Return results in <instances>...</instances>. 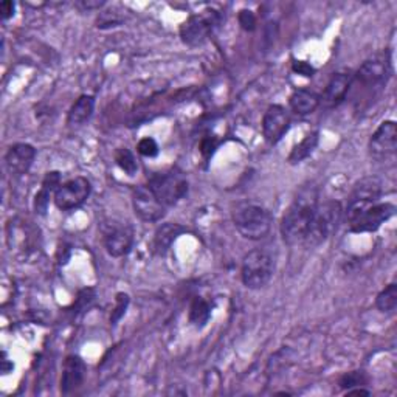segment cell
<instances>
[{
  "mask_svg": "<svg viewBox=\"0 0 397 397\" xmlns=\"http://www.w3.org/2000/svg\"><path fill=\"white\" fill-rule=\"evenodd\" d=\"M320 204V194L317 187H304L293 199L290 207L285 210L281 219V236L283 241L289 246H298L306 239L309 225L315 210Z\"/></svg>",
  "mask_w": 397,
  "mask_h": 397,
  "instance_id": "6da1fadb",
  "label": "cell"
},
{
  "mask_svg": "<svg viewBox=\"0 0 397 397\" xmlns=\"http://www.w3.org/2000/svg\"><path fill=\"white\" fill-rule=\"evenodd\" d=\"M344 214V210L340 202L327 200L325 204H318L312 221L309 225V230L304 239V246L308 247H318L326 242L331 236L337 232L342 219Z\"/></svg>",
  "mask_w": 397,
  "mask_h": 397,
  "instance_id": "7a4b0ae2",
  "label": "cell"
},
{
  "mask_svg": "<svg viewBox=\"0 0 397 397\" xmlns=\"http://www.w3.org/2000/svg\"><path fill=\"white\" fill-rule=\"evenodd\" d=\"M233 224L242 238L261 241L272 230V216L264 207L241 204L233 211Z\"/></svg>",
  "mask_w": 397,
  "mask_h": 397,
  "instance_id": "3957f363",
  "label": "cell"
},
{
  "mask_svg": "<svg viewBox=\"0 0 397 397\" xmlns=\"http://www.w3.org/2000/svg\"><path fill=\"white\" fill-rule=\"evenodd\" d=\"M275 258L264 249L251 250L244 256L241 280L242 284L251 290H259L266 287L275 275Z\"/></svg>",
  "mask_w": 397,
  "mask_h": 397,
  "instance_id": "277c9868",
  "label": "cell"
},
{
  "mask_svg": "<svg viewBox=\"0 0 397 397\" xmlns=\"http://www.w3.org/2000/svg\"><path fill=\"white\" fill-rule=\"evenodd\" d=\"M148 188L156 194L165 207L175 205L177 202L187 196L190 190L187 177L177 170L154 174L148 180Z\"/></svg>",
  "mask_w": 397,
  "mask_h": 397,
  "instance_id": "5b68a950",
  "label": "cell"
},
{
  "mask_svg": "<svg viewBox=\"0 0 397 397\" xmlns=\"http://www.w3.org/2000/svg\"><path fill=\"white\" fill-rule=\"evenodd\" d=\"M382 194H384V183L379 177L371 175L359 180L351 192V196L348 199V205H346L344 210L346 221L348 222L352 221V219L359 216L361 211H365L369 207L379 204Z\"/></svg>",
  "mask_w": 397,
  "mask_h": 397,
  "instance_id": "8992f818",
  "label": "cell"
},
{
  "mask_svg": "<svg viewBox=\"0 0 397 397\" xmlns=\"http://www.w3.org/2000/svg\"><path fill=\"white\" fill-rule=\"evenodd\" d=\"M221 23V14L219 11L205 10L197 14H192L180 25V38L183 44L190 47L202 45L210 38L211 33Z\"/></svg>",
  "mask_w": 397,
  "mask_h": 397,
  "instance_id": "52a82bcc",
  "label": "cell"
},
{
  "mask_svg": "<svg viewBox=\"0 0 397 397\" xmlns=\"http://www.w3.org/2000/svg\"><path fill=\"white\" fill-rule=\"evenodd\" d=\"M103 232V242L106 251L112 258H123L129 255L134 246V230L123 222L109 221L101 227Z\"/></svg>",
  "mask_w": 397,
  "mask_h": 397,
  "instance_id": "ba28073f",
  "label": "cell"
},
{
  "mask_svg": "<svg viewBox=\"0 0 397 397\" xmlns=\"http://www.w3.org/2000/svg\"><path fill=\"white\" fill-rule=\"evenodd\" d=\"M92 185L86 177L78 175L64 182L55 192V205L61 211H72L84 205L90 196Z\"/></svg>",
  "mask_w": 397,
  "mask_h": 397,
  "instance_id": "9c48e42d",
  "label": "cell"
},
{
  "mask_svg": "<svg viewBox=\"0 0 397 397\" xmlns=\"http://www.w3.org/2000/svg\"><path fill=\"white\" fill-rule=\"evenodd\" d=\"M391 76V59L386 53H376L360 65L356 80L365 87H380Z\"/></svg>",
  "mask_w": 397,
  "mask_h": 397,
  "instance_id": "30bf717a",
  "label": "cell"
},
{
  "mask_svg": "<svg viewBox=\"0 0 397 397\" xmlns=\"http://www.w3.org/2000/svg\"><path fill=\"white\" fill-rule=\"evenodd\" d=\"M396 213V207L388 202H379V204L369 207L368 210L361 211L359 216H356L349 221V230L352 233H373L377 232L380 227Z\"/></svg>",
  "mask_w": 397,
  "mask_h": 397,
  "instance_id": "8fae6325",
  "label": "cell"
},
{
  "mask_svg": "<svg viewBox=\"0 0 397 397\" xmlns=\"http://www.w3.org/2000/svg\"><path fill=\"white\" fill-rule=\"evenodd\" d=\"M397 149V128L396 123L388 120L380 123L376 132L369 138V156L376 162H388Z\"/></svg>",
  "mask_w": 397,
  "mask_h": 397,
  "instance_id": "7c38bea8",
  "label": "cell"
},
{
  "mask_svg": "<svg viewBox=\"0 0 397 397\" xmlns=\"http://www.w3.org/2000/svg\"><path fill=\"white\" fill-rule=\"evenodd\" d=\"M132 208L141 221L145 222H158L166 213V207L157 199L148 185L137 187L132 191Z\"/></svg>",
  "mask_w": 397,
  "mask_h": 397,
  "instance_id": "4fadbf2b",
  "label": "cell"
},
{
  "mask_svg": "<svg viewBox=\"0 0 397 397\" xmlns=\"http://www.w3.org/2000/svg\"><path fill=\"white\" fill-rule=\"evenodd\" d=\"M290 129V118L285 109L280 104L270 106L263 118V135L268 145H276L278 141Z\"/></svg>",
  "mask_w": 397,
  "mask_h": 397,
  "instance_id": "5bb4252c",
  "label": "cell"
},
{
  "mask_svg": "<svg viewBox=\"0 0 397 397\" xmlns=\"http://www.w3.org/2000/svg\"><path fill=\"white\" fill-rule=\"evenodd\" d=\"M354 75L349 72H339L335 73L331 81L327 82V86L323 92V95L320 97V104H323L326 109L339 107L346 99V95L352 86Z\"/></svg>",
  "mask_w": 397,
  "mask_h": 397,
  "instance_id": "9a60e30c",
  "label": "cell"
},
{
  "mask_svg": "<svg viewBox=\"0 0 397 397\" xmlns=\"http://www.w3.org/2000/svg\"><path fill=\"white\" fill-rule=\"evenodd\" d=\"M36 158V149L35 146L28 145V143H16L10 149H8L5 156V163L8 171L11 174H27L31 168L33 162Z\"/></svg>",
  "mask_w": 397,
  "mask_h": 397,
  "instance_id": "2e32d148",
  "label": "cell"
},
{
  "mask_svg": "<svg viewBox=\"0 0 397 397\" xmlns=\"http://www.w3.org/2000/svg\"><path fill=\"white\" fill-rule=\"evenodd\" d=\"M87 366L80 356H69L64 361L62 377H61V393L72 394L82 385L86 379Z\"/></svg>",
  "mask_w": 397,
  "mask_h": 397,
  "instance_id": "e0dca14e",
  "label": "cell"
},
{
  "mask_svg": "<svg viewBox=\"0 0 397 397\" xmlns=\"http://www.w3.org/2000/svg\"><path fill=\"white\" fill-rule=\"evenodd\" d=\"M289 104L295 114L309 115L312 112H315L317 107L320 106V95L314 90L298 89L290 95Z\"/></svg>",
  "mask_w": 397,
  "mask_h": 397,
  "instance_id": "ac0fdd59",
  "label": "cell"
},
{
  "mask_svg": "<svg viewBox=\"0 0 397 397\" xmlns=\"http://www.w3.org/2000/svg\"><path fill=\"white\" fill-rule=\"evenodd\" d=\"M95 111V97L81 95L75 101L70 107L69 115H67V123L69 124H84L90 120Z\"/></svg>",
  "mask_w": 397,
  "mask_h": 397,
  "instance_id": "d6986e66",
  "label": "cell"
},
{
  "mask_svg": "<svg viewBox=\"0 0 397 397\" xmlns=\"http://www.w3.org/2000/svg\"><path fill=\"white\" fill-rule=\"evenodd\" d=\"M185 232V228L179 224H163L158 227L154 236V249L163 255V253L173 246V242L179 238V236Z\"/></svg>",
  "mask_w": 397,
  "mask_h": 397,
  "instance_id": "ffe728a7",
  "label": "cell"
},
{
  "mask_svg": "<svg viewBox=\"0 0 397 397\" xmlns=\"http://www.w3.org/2000/svg\"><path fill=\"white\" fill-rule=\"evenodd\" d=\"M318 141H320V134L318 131H314L308 134L306 137H304L298 145H295L290 156H289V163L295 165V163H301L303 160H306L308 157L312 156V152L315 151V148L318 146Z\"/></svg>",
  "mask_w": 397,
  "mask_h": 397,
  "instance_id": "44dd1931",
  "label": "cell"
},
{
  "mask_svg": "<svg viewBox=\"0 0 397 397\" xmlns=\"http://www.w3.org/2000/svg\"><path fill=\"white\" fill-rule=\"evenodd\" d=\"M211 312H213V306H211V303L202 297H196L192 300L191 306H190L191 325H194L197 329H202L210 322Z\"/></svg>",
  "mask_w": 397,
  "mask_h": 397,
  "instance_id": "7402d4cb",
  "label": "cell"
},
{
  "mask_svg": "<svg viewBox=\"0 0 397 397\" xmlns=\"http://www.w3.org/2000/svg\"><path fill=\"white\" fill-rule=\"evenodd\" d=\"M376 308L382 312V314H393L397 308V284L396 283L388 284L385 289L377 295Z\"/></svg>",
  "mask_w": 397,
  "mask_h": 397,
  "instance_id": "603a6c76",
  "label": "cell"
},
{
  "mask_svg": "<svg viewBox=\"0 0 397 397\" xmlns=\"http://www.w3.org/2000/svg\"><path fill=\"white\" fill-rule=\"evenodd\" d=\"M115 162L120 166V170L128 175H135L138 171V163L135 160V156L128 148H120L115 152Z\"/></svg>",
  "mask_w": 397,
  "mask_h": 397,
  "instance_id": "cb8c5ba5",
  "label": "cell"
},
{
  "mask_svg": "<svg viewBox=\"0 0 397 397\" xmlns=\"http://www.w3.org/2000/svg\"><path fill=\"white\" fill-rule=\"evenodd\" d=\"M368 384V377L363 371H351V373H346L340 377L339 385L343 390H351V388L356 386H365Z\"/></svg>",
  "mask_w": 397,
  "mask_h": 397,
  "instance_id": "d4e9b609",
  "label": "cell"
},
{
  "mask_svg": "<svg viewBox=\"0 0 397 397\" xmlns=\"http://www.w3.org/2000/svg\"><path fill=\"white\" fill-rule=\"evenodd\" d=\"M129 303H131V298H129L128 293H124V292L116 293L115 308H114L112 314H111V325H116L124 317L126 310H128Z\"/></svg>",
  "mask_w": 397,
  "mask_h": 397,
  "instance_id": "484cf974",
  "label": "cell"
},
{
  "mask_svg": "<svg viewBox=\"0 0 397 397\" xmlns=\"http://www.w3.org/2000/svg\"><path fill=\"white\" fill-rule=\"evenodd\" d=\"M52 190L50 188H45V187H42L38 194H36V197H35V210H36V213L40 214V216H45L47 214V210H48V205H50V196H52Z\"/></svg>",
  "mask_w": 397,
  "mask_h": 397,
  "instance_id": "4316f807",
  "label": "cell"
},
{
  "mask_svg": "<svg viewBox=\"0 0 397 397\" xmlns=\"http://www.w3.org/2000/svg\"><path fill=\"white\" fill-rule=\"evenodd\" d=\"M137 151H138V154L143 156V157H148V158H152V157H157L158 156V145H157V141L154 138H151V137H145V138H141L138 141V145H137Z\"/></svg>",
  "mask_w": 397,
  "mask_h": 397,
  "instance_id": "83f0119b",
  "label": "cell"
},
{
  "mask_svg": "<svg viewBox=\"0 0 397 397\" xmlns=\"http://www.w3.org/2000/svg\"><path fill=\"white\" fill-rule=\"evenodd\" d=\"M121 23V18H118V13L112 11H103L99 14V18L97 21L98 28H111V27H118Z\"/></svg>",
  "mask_w": 397,
  "mask_h": 397,
  "instance_id": "f1b7e54d",
  "label": "cell"
},
{
  "mask_svg": "<svg viewBox=\"0 0 397 397\" xmlns=\"http://www.w3.org/2000/svg\"><path fill=\"white\" fill-rule=\"evenodd\" d=\"M238 21H239V25L242 27V30H246V31H255L256 30V16L253 11L250 10H241L239 14H238Z\"/></svg>",
  "mask_w": 397,
  "mask_h": 397,
  "instance_id": "f546056e",
  "label": "cell"
},
{
  "mask_svg": "<svg viewBox=\"0 0 397 397\" xmlns=\"http://www.w3.org/2000/svg\"><path fill=\"white\" fill-rule=\"evenodd\" d=\"M61 174H59L58 171H52V173H47L45 177H44V180H42V187H45V188H50L53 192H56V190L61 187Z\"/></svg>",
  "mask_w": 397,
  "mask_h": 397,
  "instance_id": "4dcf8cb0",
  "label": "cell"
},
{
  "mask_svg": "<svg viewBox=\"0 0 397 397\" xmlns=\"http://www.w3.org/2000/svg\"><path fill=\"white\" fill-rule=\"evenodd\" d=\"M292 70L295 73H298L301 76H306V78H312L315 75V69L306 61H295L292 64Z\"/></svg>",
  "mask_w": 397,
  "mask_h": 397,
  "instance_id": "1f68e13d",
  "label": "cell"
},
{
  "mask_svg": "<svg viewBox=\"0 0 397 397\" xmlns=\"http://www.w3.org/2000/svg\"><path fill=\"white\" fill-rule=\"evenodd\" d=\"M16 11V4L11 2V0H5V2L0 4V14H2V19L8 21L11 19Z\"/></svg>",
  "mask_w": 397,
  "mask_h": 397,
  "instance_id": "d6a6232c",
  "label": "cell"
},
{
  "mask_svg": "<svg viewBox=\"0 0 397 397\" xmlns=\"http://www.w3.org/2000/svg\"><path fill=\"white\" fill-rule=\"evenodd\" d=\"M216 146H217V143L214 141V138H210V137L204 138V140H202V143H200V152H202V156H204L205 158H208V157L214 152Z\"/></svg>",
  "mask_w": 397,
  "mask_h": 397,
  "instance_id": "836d02e7",
  "label": "cell"
},
{
  "mask_svg": "<svg viewBox=\"0 0 397 397\" xmlns=\"http://www.w3.org/2000/svg\"><path fill=\"white\" fill-rule=\"evenodd\" d=\"M82 8H86V10H99L101 6H104L106 2H94V0H84V2L80 4Z\"/></svg>",
  "mask_w": 397,
  "mask_h": 397,
  "instance_id": "e575fe53",
  "label": "cell"
},
{
  "mask_svg": "<svg viewBox=\"0 0 397 397\" xmlns=\"http://www.w3.org/2000/svg\"><path fill=\"white\" fill-rule=\"evenodd\" d=\"M371 391L365 390L363 386H356L351 388V390H346V396H369Z\"/></svg>",
  "mask_w": 397,
  "mask_h": 397,
  "instance_id": "d590c367",
  "label": "cell"
}]
</instances>
